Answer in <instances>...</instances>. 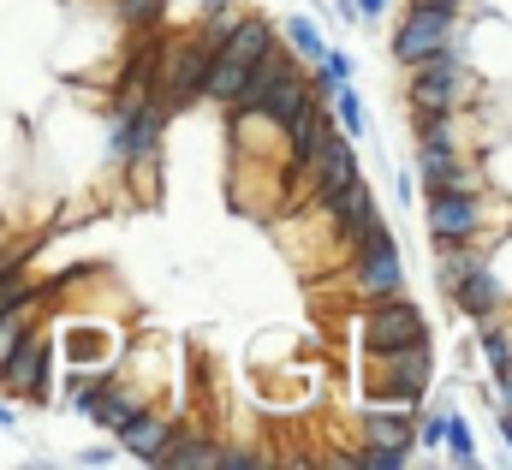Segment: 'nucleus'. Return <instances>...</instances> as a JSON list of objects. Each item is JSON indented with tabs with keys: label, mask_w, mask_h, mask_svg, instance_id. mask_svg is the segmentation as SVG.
Here are the masks:
<instances>
[{
	"label": "nucleus",
	"mask_w": 512,
	"mask_h": 470,
	"mask_svg": "<svg viewBox=\"0 0 512 470\" xmlns=\"http://www.w3.org/2000/svg\"><path fill=\"white\" fill-rule=\"evenodd\" d=\"M209 42L191 30V36H179L173 48H161V102L167 108H191V102H203V72H209Z\"/></svg>",
	"instance_id": "8"
},
{
	"label": "nucleus",
	"mask_w": 512,
	"mask_h": 470,
	"mask_svg": "<svg viewBox=\"0 0 512 470\" xmlns=\"http://www.w3.org/2000/svg\"><path fill=\"white\" fill-rule=\"evenodd\" d=\"M328 119H334V131H340V137H352V143H358V137L370 131V114H364V96H358L352 84H340V90L328 96Z\"/></svg>",
	"instance_id": "19"
},
{
	"label": "nucleus",
	"mask_w": 512,
	"mask_h": 470,
	"mask_svg": "<svg viewBox=\"0 0 512 470\" xmlns=\"http://www.w3.org/2000/svg\"><path fill=\"white\" fill-rule=\"evenodd\" d=\"M447 298H453L471 322H483V316H501V310H507V286H501L495 262H477V268H471V274L447 292Z\"/></svg>",
	"instance_id": "12"
},
{
	"label": "nucleus",
	"mask_w": 512,
	"mask_h": 470,
	"mask_svg": "<svg viewBox=\"0 0 512 470\" xmlns=\"http://www.w3.org/2000/svg\"><path fill=\"white\" fill-rule=\"evenodd\" d=\"M411 137H417V149H465L459 114H411Z\"/></svg>",
	"instance_id": "20"
},
{
	"label": "nucleus",
	"mask_w": 512,
	"mask_h": 470,
	"mask_svg": "<svg viewBox=\"0 0 512 470\" xmlns=\"http://www.w3.org/2000/svg\"><path fill=\"white\" fill-rule=\"evenodd\" d=\"M423 340H435V334H429V316H423L405 292L364 304V316H358V346H364L370 363H376V357L405 352V346H423Z\"/></svg>",
	"instance_id": "3"
},
{
	"label": "nucleus",
	"mask_w": 512,
	"mask_h": 470,
	"mask_svg": "<svg viewBox=\"0 0 512 470\" xmlns=\"http://www.w3.org/2000/svg\"><path fill=\"white\" fill-rule=\"evenodd\" d=\"M36 328H42V304H24V310H6V316H0V363H6V357L18 352V346H24V340L36 334Z\"/></svg>",
	"instance_id": "22"
},
{
	"label": "nucleus",
	"mask_w": 512,
	"mask_h": 470,
	"mask_svg": "<svg viewBox=\"0 0 512 470\" xmlns=\"http://www.w3.org/2000/svg\"><path fill=\"white\" fill-rule=\"evenodd\" d=\"M423 227L435 244H483L489 233V197L483 191H435L429 209H423Z\"/></svg>",
	"instance_id": "7"
},
{
	"label": "nucleus",
	"mask_w": 512,
	"mask_h": 470,
	"mask_svg": "<svg viewBox=\"0 0 512 470\" xmlns=\"http://www.w3.org/2000/svg\"><path fill=\"white\" fill-rule=\"evenodd\" d=\"M411 429H417L411 405H387V399L364 405V441H376V447H411Z\"/></svg>",
	"instance_id": "14"
},
{
	"label": "nucleus",
	"mask_w": 512,
	"mask_h": 470,
	"mask_svg": "<svg viewBox=\"0 0 512 470\" xmlns=\"http://www.w3.org/2000/svg\"><path fill=\"white\" fill-rule=\"evenodd\" d=\"M280 42L298 54V66H316V60L328 54V42H322V30H316V18H310V12H292V18H280Z\"/></svg>",
	"instance_id": "18"
},
{
	"label": "nucleus",
	"mask_w": 512,
	"mask_h": 470,
	"mask_svg": "<svg viewBox=\"0 0 512 470\" xmlns=\"http://www.w3.org/2000/svg\"><path fill=\"white\" fill-rule=\"evenodd\" d=\"M209 459H215V435L209 429H191V423H173L161 459L149 470H209Z\"/></svg>",
	"instance_id": "13"
},
{
	"label": "nucleus",
	"mask_w": 512,
	"mask_h": 470,
	"mask_svg": "<svg viewBox=\"0 0 512 470\" xmlns=\"http://www.w3.org/2000/svg\"><path fill=\"white\" fill-rule=\"evenodd\" d=\"M0 429H18V411H12L6 399H0Z\"/></svg>",
	"instance_id": "32"
},
{
	"label": "nucleus",
	"mask_w": 512,
	"mask_h": 470,
	"mask_svg": "<svg viewBox=\"0 0 512 470\" xmlns=\"http://www.w3.org/2000/svg\"><path fill=\"white\" fill-rule=\"evenodd\" d=\"M441 447H447V459L459 470H477V435H471V423L459 417V411H447V429H441Z\"/></svg>",
	"instance_id": "23"
},
{
	"label": "nucleus",
	"mask_w": 512,
	"mask_h": 470,
	"mask_svg": "<svg viewBox=\"0 0 512 470\" xmlns=\"http://www.w3.org/2000/svg\"><path fill=\"white\" fill-rule=\"evenodd\" d=\"M334 12H340V24H358V0H334Z\"/></svg>",
	"instance_id": "31"
},
{
	"label": "nucleus",
	"mask_w": 512,
	"mask_h": 470,
	"mask_svg": "<svg viewBox=\"0 0 512 470\" xmlns=\"http://www.w3.org/2000/svg\"><path fill=\"white\" fill-rule=\"evenodd\" d=\"M274 36H280V30H274V24H268L262 12H239V24H233V30H227V36H221L215 48H227L233 60H245V66H256V54H262V48H268Z\"/></svg>",
	"instance_id": "16"
},
{
	"label": "nucleus",
	"mask_w": 512,
	"mask_h": 470,
	"mask_svg": "<svg viewBox=\"0 0 512 470\" xmlns=\"http://www.w3.org/2000/svg\"><path fill=\"white\" fill-rule=\"evenodd\" d=\"M54 363H60V346L36 328L18 352L0 363V387L24 405H54Z\"/></svg>",
	"instance_id": "6"
},
{
	"label": "nucleus",
	"mask_w": 512,
	"mask_h": 470,
	"mask_svg": "<svg viewBox=\"0 0 512 470\" xmlns=\"http://www.w3.org/2000/svg\"><path fill=\"white\" fill-rule=\"evenodd\" d=\"M376 375H370V399H387V405H423V393H429V381H435V340H423V346H405V352L393 357H376L370 363Z\"/></svg>",
	"instance_id": "5"
},
{
	"label": "nucleus",
	"mask_w": 512,
	"mask_h": 470,
	"mask_svg": "<svg viewBox=\"0 0 512 470\" xmlns=\"http://www.w3.org/2000/svg\"><path fill=\"white\" fill-rule=\"evenodd\" d=\"M54 346H66V363H84V369L114 363V334L108 328H90V322H66V334Z\"/></svg>",
	"instance_id": "15"
},
{
	"label": "nucleus",
	"mask_w": 512,
	"mask_h": 470,
	"mask_svg": "<svg viewBox=\"0 0 512 470\" xmlns=\"http://www.w3.org/2000/svg\"><path fill=\"white\" fill-rule=\"evenodd\" d=\"M209 470H268V453L262 447H239V441H215V459H209Z\"/></svg>",
	"instance_id": "25"
},
{
	"label": "nucleus",
	"mask_w": 512,
	"mask_h": 470,
	"mask_svg": "<svg viewBox=\"0 0 512 470\" xmlns=\"http://www.w3.org/2000/svg\"><path fill=\"white\" fill-rule=\"evenodd\" d=\"M167 435H173V417H161L155 405H143V411H131L126 423L114 429V441H120V453H131L137 465H155V459H161V447H167Z\"/></svg>",
	"instance_id": "11"
},
{
	"label": "nucleus",
	"mask_w": 512,
	"mask_h": 470,
	"mask_svg": "<svg viewBox=\"0 0 512 470\" xmlns=\"http://www.w3.org/2000/svg\"><path fill=\"white\" fill-rule=\"evenodd\" d=\"M114 459H120V441H114V447H84V453H78V465H90V470L114 465Z\"/></svg>",
	"instance_id": "28"
},
{
	"label": "nucleus",
	"mask_w": 512,
	"mask_h": 470,
	"mask_svg": "<svg viewBox=\"0 0 512 470\" xmlns=\"http://www.w3.org/2000/svg\"><path fill=\"white\" fill-rule=\"evenodd\" d=\"M6 268H24V256H18V244H0V274Z\"/></svg>",
	"instance_id": "30"
},
{
	"label": "nucleus",
	"mask_w": 512,
	"mask_h": 470,
	"mask_svg": "<svg viewBox=\"0 0 512 470\" xmlns=\"http://www.w3.org/2000/svg\"><path fill=\"white\" fill-rule=\"evenodd\" d=\"M387 12H393V0H358V24H376Z\"/></svg>",
	"instance_id": "29"
},
{
	"label": "nucleus",
	"mask_w": 512,
	"mask_h": 470,
	"mask_svg": "<svg viewBox=\"0 0 512 470\" xmlns=\"http://www.w3.org/2000/svg\"><path fill=\"white\" fill-rule=\"evenodd\" d=\"M24 304H42V286H36L24 268H6V274H0V316H6V310H24Z\"/></svg>",
	"instance_id": "24"
},
{
	"label": "nucleus",
	"mask_w": 512,
	"mask_h": 470,
	"mask_svg": "<svg viewBox=\"0 0 512 470\" xmlns=\"http://www.w3.org/2000/svg\"><path fill=\"white\" fill-rule=\"evenodd\" d=\"M167 102L161 90H120L114 108H108V161L131 173L143 185V197L155 191V173H161V131H167Z\"/></svg>",
	"instance_id": "1"
},
{
	"label": "nucleus",
	"mask_w": 512,
	"mask_h": 470,
	"mask_svg": "<svg viewBox=\"0 0 512 470\" xmlns=\"http://www.w3.org/2000/svg\"><path fill=\"white\" fill-rule=\"evenodd\" d=\"M358 179H364L358 143L334 131V143H328V149H322V161L310 167V215H328V209H334V197H340L346 185H358Z\"/></svg>",
	"instance_id": "9"
},
{
	"label": "nucleus",
	"mask_w": 512,
	"mask_h": 470,
	"mask_svg": "<svg viewBox=\"0 0 512 470\" xmlns=\"http://www.w3.org/2000/svg\"><path fill=\"white\" fill-rule=\"evenodd\" d=\"M447 42H459V6L453 0H411L387 48H393V66H417L423 54H435Z\"/></svg>",
	"instance_id": "4"
},
{
	"label": "nucleus",
	"mask_w": 512,
	"mask_h": 470,
	"mask_svg": "<svg viewBox=\"0 0 512 470\" xmlns=\"http://www.w3.org/2000/svg\"><path fill=\"white\" fill-rule=\"evenodd\" d=\"M441 429H447V411H429V417H417V429H411V447H441Z\"/></svg>",
	"instance_id": "27"
},
{
	"label": "nucleus",
	"mask_w": 512,
	"mask_h": 470,
	"mask_svg": "<svg viewBox=\"0 0 512 470\" xmlns=\"http://www.w3.org/2000/svg\"><path fill=\"white\" fill-rule=\"evenodd\" d=\"M340 84H352V54L328 48V54H322V60L310 66V96H322V102H328V96H334Z\"/></svg>",
	"instance_id": "21"
},
{
	"label": "nucleus",
	"mask_w": 512,
	"mask_h": 470,
	"mask_svg": "<svg viewBox=\"0 0 512 470\" xmlns=\"http://www.w3.org/2000/svg\"><path fill=\"white\" fill-rule=\"evenodd\" d=\"M477 352H483V363H489V375H512V322H507V310L477 322Z\"/></svg>",
	"instance_id": "17"
},
{
	"label": "nucleus",
	"mask_w": 512,
	"mask_h": 470,
	"mask_svg": "<svg viewBox=\"0 0 512 470\" xmlns=\"http://www.w3.org/2000/svg\"><path fill=\"white\" fill-rule=\"evenodd\" d=\"M114 18H126L131 30H161L167 0H114Z\"/></svg>",
	"instance_id": "26"
},
{
	"label": "nucleus",
	"mask_w": 512,
	"mask_h": 470,
	"mask_svg": "<svg viewBox=\"0 0 512 470\" xmlns=\"http://www.w3.org/2000/svg\"><path fill=\"white\" fill-rule=\"evenodd\" d=\"M477 96V72L465 66L459 42L423 54L417 66H405V108L411 114H465V102Z\"/></svg>",
	"instance_id": "2"
},
{
	"label": "nucleus",
	"mask_w": 512,
	"mask_h": 470,
	"mask_svg": "<svg viewBox=\"0 0 512 470\" xmlns=\"http://www.w3.org/2000/svg\"><path fill=\"white\" fill-rule=\"evenodd\" d=\"M411 185H423L429 197H435V191H483V173H471L465 149H417Z\"/></svg>",
	"instance_id": "10"
}]
</instances>
